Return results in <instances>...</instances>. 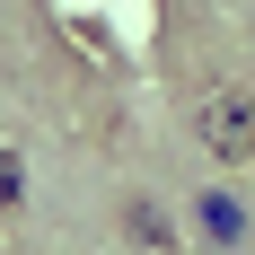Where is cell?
Masks as SVG:
<instances>
[{"label":"cell","mask_w":255,"mask_h":255,"mask_svg":"<svg viewBox=\"0 0 255 255\" xmlns=\"http://www.w3.org/2000/svg\"><path fill=\"white\" fill-rule=\"evenodd\" d=\"M0 203H18V167H9V158H0Z\"/></svg>","instance_id":"3957f363"},{"label":"cell","mask_w":255,"mask_h":255,"mask_svg":"<svg viewBox=\"0 0 255 255\" xmlns=\"http://www.w3.org/2000/svg\"><path fill=\"white\" fill-rule=\"evenodd\" d=\"M203 150L211 158H255V88H211L203 97Z\"/></svg>","instance_id":"6da1fadb"},{"label":"cell","mask_w":255,"mask_h":255,"mask_svg":"<svg viewBox=\"0 0 255 255\" xmlns=\"http://www.w3.org/2000/svg\"><path fill=\"white\" fill-rule=\"evenodd\" d=\"M203 229L220 238V247H238V238H247V211H238L229 194H203Z\"/></svg>","instance_id":"7a4b0ae2"}]
</instances>
